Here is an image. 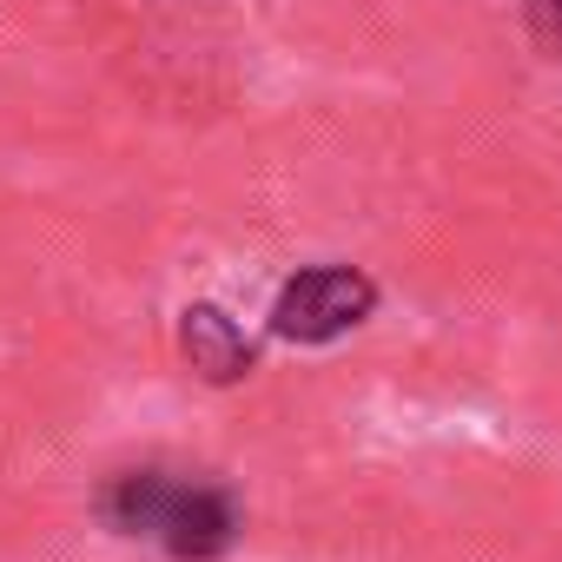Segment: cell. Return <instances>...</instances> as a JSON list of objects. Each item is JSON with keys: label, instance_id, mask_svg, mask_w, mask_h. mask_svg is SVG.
<instances>
[{"label": "cell", "instance_id": "cell-1", "mask_svg": "<svg viewBox=\"0 0 562 562\" xmlns=\"http://www.w3.org/2000/svg\"><path fill=\"white\" fill-rule=\"evenodd\" d=\"M100 516L120 536L159 542L179 562H212L238 542V509L218 483H192L172 470H120L100 490Z\"/></svg>", "mask_w": 562, "mask_h": 562}, {"label": "cell", "instance_id": "cell-4", "mask_svg": "<svg viewBox=\"0 0 562 562\" xmlns=\"http://www.w3.org/2000/svg\"><path fill=\"white\" fill-rule=\"evenodd\" d=\"M555 8H562V0H555Z\"/></svg>", "mask_w": 562, "mask_h": 562}, {"label": "cell", "instance_id": "cell-2", "mask_svg": "<svg viewBox=\"0 0 562 562\" xmlns=\"http://www.w3.org/2000/svg\"><path fill=\"white\" fill-rule=\"evenodd\" d=\"M378 312V285L358 265H312L299 278H285L271 299V331L292 345H331L345 331H358Z\"/></svg>", "mask_w": 562, "mask_h": 562}, {"label": "cell", "instance_id": "cell-3", "mask_svg": "<svg viewBox=\"0 0 562 562\" xmlns=\"http://www.w3.org/2000/svg\"><path fill=\"white\" fill-rule=\"evenodd\" d=\"M179 351H186V364H192L205 384H238V378L251 371V345H245V331L232 325V312H218V305H186V318H179Z\"/></svg>", "mask_w": 562, "mask_h": 562}]
</instances>
